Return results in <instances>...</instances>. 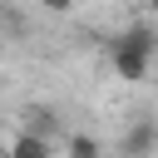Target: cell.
<instances>
[{
	"label": "cell",
	"instance_id": "8992f818",
	"mask_svg": "<svg viewBox=\"0 0 158 158\" xmlns=\"http://www.w3.org/2000/svg\"><path fill=\"white\" fill-rule=\"evenodd\" d=\"M40 5H44V10H54V15H64V10L74 5V0H40Z\"/></svg>",
	"mask_w": 158,
	"mask_h": 158
},
{
	"label": "cell",
	"instance_id": "3957f363",
	"mask_svg": "<svg viewBox=\"0 0 158 158\" xmlns=\"http://www.w3.org/2000/svg\"><path fill=\"white\" fill-rule=\"evenodd\" d=\"M54 148H49V138H40V133H15L10 143H5V158H49Z\"/></svg>",
	"mask_w": 158,
	"mask_h": 158
},
{
	"label": "cell",
	"instance_id": "6da1fadb",
	"mask_svg": "<svg viewBox=\"0 0 158 158\" xmlns=\"http://www.w3.org/2000/svg\"><path fill=\"white\" fill-rule=\"evenodd\" d=\"M153 59H158V35H153V25H128V30L109 44V64H114V74H118L123 84H143L148 69H153Z\"/></svg>",
	"mask_w": 158,
	"mask_h": 158
},
{
	"label": "cell",
	"instance_id": "7a4b0ae2",
	"mask_svg": "<svg viewBox=\"0 0 158 158\" xmlns=\"http://www.w3.org/2000/svg\"><path fill=\"white\" fill-rule=\"evenodd\" d=\"M153 148H158V123L153 118H133L128 133L118 138V158H153Z\"/></svg>",
	"mask_w": 158,
	"mask_h": 158
},
{
	"label": "cell",
	"instance_id": "5b68a950",
	"mask_svg": "<svg viewBox=\"0 0 158 158\" xmlns=\"http://www.w3.org/2000/svg\"><path fill=\"white\" fill-rule=\"evenodd\" d=\"M69 158H104V143L94 133H74L69 138Z\"/></svg>",
	"mask_w": 158,
	"mask_h": 158
},
{
	"label": "cell",
	"instance_id": "277c9868",
	"mask_svg": "<svg viewBox=\"0 0 158 158\" xmlns=\"http://www.w3.org/2000/svg\"><path fill=\"white\" fill-rule=\"evenodd\" d=\"M20 128H25V133H40V138H49V133H54V109H44V104H30Z\"/></svg>",
	"mask_w": 158,
	"mask_h": 158
}]
</instances>
